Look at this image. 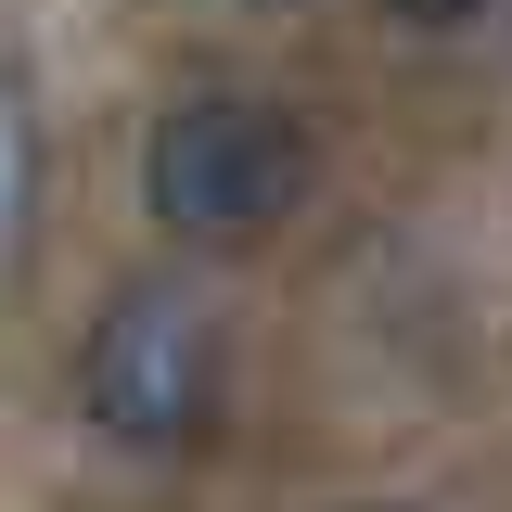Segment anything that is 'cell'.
I'll return each mask as SVG.
<instances>
[{"label": "cell", "instance_id": "1", "mask_svg": "<svg viewBox=\"0 0 512 512\" xmlns=\"http://www.w3.org/2000/svg\"><path fill=\"white\" fill-rule=\"evenodd\" d=\"M308 180H320L308 116L269 103V90H180L167 116L141 128V205L192 256H256L308 205Z\"/></svg>", "mask_w": 512, "mask_h": 512}, {"label": "cell", "instance_id": "2", "mask_svg": "<svg viewBox=\"0 0 512 512\" xmlns=\"http://www.w3.org/2000/svg\"><path fill=\"white\" fill-rule=\"evenodd\" d=\"M77 410L128 461H180L218 423V308L192 295L180 269H141V282L103 295L90 346H77Z\"/></svg>", "mask_w": 512, "mask_h": 512}, {"label": "cell", "instance_id": "3", "mask_svg": "<svg viewBox=\"0 0 512 512\" xmlns=\"http://www.w3.org/2000/svg\"><path fill=\"white\" fill-rule=\"evenodd\" d=\"M39 205H52V141H39L26 77L0 64V282L26 269V244H39Z\"/></svg>", "mask_w": 512, "mask_h": 512}, {"label": "cell", "instance_id": "4", "mask_svg": "<svg viewBox=\"0 0 512 512\" xmlns=\"http://www.w3.org/2000/svg\"><path fill=\"white\" fill-rule=\"evenodd\" d=\"M384 13H397V26H423V39H448V26H474L487 0H384Z\"/></svg>", "mask_w": 512, "mask_h": 512}, {"label": "cell", "instance_id": "5", "mask_svg": "<svg viewBox=\"0 0 512 512\" xmlns=\"http://www.w3.org/2000/svg\"><path fill=\"white\" fill-rule=\"evenodd\" d=\"M346 512H410V500H346Z\"/></svg>", "mask_w": 512, "mask_h": 512}]
</instances>
